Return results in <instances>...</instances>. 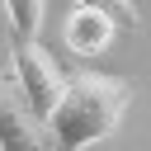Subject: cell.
I'll return each mask as SVG.
<instances>
[{"label":"cell","instance_id":"8992f818","mask_svg":"<svg viewBox=\"0 0 151 151\" xmlns=\"http://www.w3.org/2000/svg\"><path fill=\"white\" fill-rule=\"evenodd\" d=\"M76 5H85V9H104L109 19H118V28H137V24H142V14H137L132 0H76Z\"/></svg>","mask_w":151,"mask_h":151},{"label":"cell","instance_id":"3957f363","mask_svg":"<svg viewBox=\"0 0 151 151\" xmlns=\"http://www.w3.org/2000/svg\"><path fill=\"white\" fill-rule=\"evenodd\" d=\"M47 123L28 109L14 76L0 71V151H47Z\"/></svg>","mask_w":151,"mask_h":151},{"label":"cell","instance_id":"5b68a950","mask_svg":"<svg viewBox=\"0 0 151 151\" xmlns=\"http://www.w3.org/2000/svg\"><path fill=\"white\" fill-rule=\"evenodd\" d=\"M5 14H9V38H38L47 0H5Z\"/></svg>","mask_w":151,"mask_h":151},{"label":"cell","instance_id":"6da1fadb","mask_svg":"<svg viewBox=\"0 0 151 151\" xmlns=\"http://www.w3.org/2000/svg\"><path fill=\"white\" fill-rule=\"evenodd\" d=\"M132 104V85L104 71H71L57 109L47 113V137L57 151H85L109 142Z\"/></svg>","mask_w":151,"mask_h":151},{"label":"cell","instance_id":"277c9868","mask_svg":"<svg viewBox=\"0 0 151 151\" xmlns=\"http://www.w3.org/2000/svg\"><path fill=\"white\" fill-rule=\"evenodd\" d=\"M113 38H118V19H109L104 9H85V5L71 9V19H66V47L76 57H99V52L113 47Z\"/></svg>","mask_w":151,"mask_h":151},{"label":"cell","instance_id":"7a4b0ae2","mask_svg":"<svg viewBox=\"0 0 151 151\" xmlns=\"http://www.w3.org/2000/svg\"><path fill=\"white\" fill-rule=\"evenodd\" d=\"M9 76H14L19 94L28 99V109L47 123V113L57 109L71 71H61V61H57L38 38H9Z\"/></svg>","mask_w":151,"mask_h":151}]
</instances>
